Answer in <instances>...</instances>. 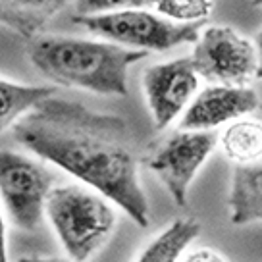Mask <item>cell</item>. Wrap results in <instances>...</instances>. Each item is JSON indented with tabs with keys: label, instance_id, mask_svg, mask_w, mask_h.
<instances>
[{
	"label": "cell",
	"instance_id": "1",
	"mask_svg": "<svg viewBox=\"0 0 262 262\" xmlns=\"http://www.w3.org/2000/svg\"><path fill=\"white\" fill-rule=\"evenodd\" d=\"M19 145L122 208L139 228L150 222L127 123L79 102L50 97L12 127Z\"/></svg>",
	"mask_w": 262,
	"mask_h": 262
},
{
	"label": "cell",
	"instance_id": "2",
	"mask_svg": "<svg viewBox=\"0 0 262 262\" xmlns=\"http://www.w3.org/2000/svg\"><path fill=\"white\" fill-rule=\"evenodd\" d=\"M147 54L108 41L62 35H41L27 45L31 64L47 79L108 97L127 95V72Z\"/></svg>",
	"mask_w": 262,
	"mask_h": 262
},
{
	"label": "cell",
	"instance_id": "3",
	"mask_svg": "<svg viewBox=\"0 0 262 262\" xmlns=\"http://www.w3.org/2000/svg\"><path fill=\"white\" fill-rule=\"evenodd\" d=\"M45 216L68 258L87 262L106 245L118 224L112 203L81 185L52 187Z\"/></svg>",
	"mask_w": 262,
	"mask_h": 262
},
{
	"label": "cell",
	"instance_id": "4",
	"mask_svg": "<svg viewBox=\"0 0 262 262\" xmlns=\"http://www.w3.org/2000/svg\"><path fill=\"white\" fill-rule=\"evenodd\" d=\"M72 21L83 25L97 37L120 47L143 52H164L199 39V24H176L147 10H123L98 16H74Z\"/></svg>",
	"mask_w": 262,
	"mask_h": 262
},
{
	"label": "cell",
	"instance_id": "5",
	"mask_svg": "<svg viewBox=\"0 0 262 262\" xmlns=\"http://www.w3.org/2000/svg\"><path fill=\"white\" fill-rule=\"evenodd\" d=\"M191 62L210 85L249 87L256 79L258 54L247 37L228 25H210L199 35Z\"/></svg>",
	"mask_w": 262,
	"mask_h": 262
},
{
	"label": "cell",
	"instance_id": "6",
	"mask_svg": "<svg viewBox=\"0 0 262 262\" xmlns=\"http://www.w3.org/2000/svg\"><path fill=\"white\" fill-rule=\"evenodd\" d=\"M54 178L29 156L0 150V196L14 226L25 231L39 228L45 218Z\"/></svg>",
	"mask_w": 262,
	"mask_h": 262
},
{
	"label": "cell",
	"instance_id": "7",
	"mask_svg": "<svg viewBox=\"0 0 262 262\" xmlns=\"http://www.w3.org/2000/svg\"><path fill=\"white\" fill-rule=\"evenodd\" d=\"M218 139L220 137L214 131L178 129L145 158L147 168L160 180L170 199L181 208L187 205L189 187L214 152Z\"/></svg>",
	"mask_w": 262,
	"mask_h": 262
},
{
	"label": "cell",
	"instance_id": "8",
	"mask_svg": "<svg viewBox=\"0 0 262 262\" xmlns=\"http://www.w3.org/2000/svg\"><path fill=\"white\" fill-rule=\"evenodd\" d=\"M199 79L191 58H176L147 68L143 91L156 129H166L187 110L196 97Z\"/></svg>",
	"mask_w": 262,
	"mask_h": 262
},
{
	"label": "cell",
	"instance_id": "9",
	"mask_svg": "<svg viewBox=\"0 0 262 262\" xmlns=\"http://www.w3.org/2000/svg\"><path fill=\"white\" fill-rule=\"evenodd\" d=\"M260 106L256 91L251 87L208 85L196 93L193 102L183 112L180 129L214 131L220 125H229L245 118Z\"/></svg>",
	"mask_w": 262,
	"mask_h": 262
},
{
	"label": "cell",
	"instance_id": "10",
	"mask_svg": "<svg viewBox=\"0 0 262 262\" xmlns=\"http://www.w3.org/2000/svg\"><path fill=\"white\" fill-rule=\"evenodd\" d=\"M228 210L233 226L262 222V162L233 166Z\"/></svg>",
	"mask_w": 262,
	"mask_h": 262
},
{
	"label": "cell",
	"instance_id": "11",
	"mask_svg": "<svg viewBox=\"0 0 262 262\" xmlns=\"http://www.w3.org/2000/svg\"><path fill=\"white\" fill-rule=\"evenodd\" d=\"M66 4L68 0H0V24L35 39Z\"/></svg>",
	"mask_w": 262,
	"mask_h": 262
},
{
	"label": "cell",
	"instance_id": "12",
	"mask_svg": "<svg viewBox=\"0 0 262 262\" xmlns=\"http://www.w3.org/2000/svg\"><path fill=\"white\" fill-rule=\"evenodd\" d=\"M199 233L201 222L196 218H176L141 251L135 262H180Z\"/></svg>",
	"mask_w": 262,
	"mask_h": 262
},
{
	"label": "cell",
	"instance_id": "13",
	"mask_svg": "<svg viewBox=\"0 0 262 262\" xmlns=\"http://www.w3.org/2000/svg\"><path fill=\"white\" fill-rule=\"evenodd\" d=\"M218 143L235 166L262 162V122L253 118L235 120L226 125Z\"/></svg>",
	"mask_w": 262,
	"mask_h": 262
},
{
	"label": "cell",
	"instance_id": "14",
	"mask_svg": "<svg viewBox=\"0 0 262 262\" xmlns=\"http://www.w3.org/2000/svg\"><path fill=\"white\" fill-rule=\"evenodd\" d=\"M54 87L21 85L0 77V133L14 127L25 114L39 106L42 100L54 97Z\"/></svg>",
	"mask_w": 262,
	"mask_h": 262
},
{
	"label": "cell",
	"instance_id": "15",
	"mask_svg": "<svg viewBox=\"0 0 262 262\" xmlns=\"http://www.w3.org/2000/svg\"><path fill=\"white\" fill-rule=\"evenodd\" d=\"M212 0H156V12L176 24H199L210 16Z\"/></svg>",
	"mask_w": 262,
	"mask_h": 262
},
{
	"label": "cell",
	"instance_id": "16",
	"mask_svg": "<svg viewBox=\"0 0 262 262\" xmlns=\"http://www.w3.org/2000/svg\"><path fill=\"white\" fill-rule=\"evenodd\" d=\"M156 0H74L77 16H98L123 10H145L155 6Z\"/></svg>",
	"mask_w": 262,
	"mask_h": 262
},
{
	"label": "cell",
	"instance_id": "17",
	"mask_svg": "<svg viewBox=\"0 0 262 262\" xmlns=\"http://www.w3.org/2000/svg\"><path fill=\"white\" fill-rule=\"evenodd\" d=\"M180 262H229L226 256L218 251H214L210 247H201V249H193L187 253Z\"/></svg>",
	"mask_w": 262,
	"mask_h": 262
},
{
	"label": "cell",
	"instance_id": "18",
	"mask_svg": "<svg viewBox=\"0 0 262 262\" xmlns=\"http://www.w3.org/2000/svg\"><path fill=\"white\" fill-rule=\"evenodd\" d=\"M0 262H10L8 254V231H6V220L0 210Z\"/></svg>",
	"mask_w": 262,
	"mask_h": 262
},
{
	"label": "cell",
	"instance_id": "19",
	"mask_svg": "<svg viewBox=\"0 0 262 262\" xmlns=\"http://www.w3.org/2000/svg\"><path fill=\"white\" fill-rule=\"evenodd\" d=\"M17 262H74L70 258H56V256H21Z\"/></svg>",
	"mask_w": 262,
	"mask_h": 262
},
{
	"label": "cell",
	"instance_id": "20",
	"mask_svg": "<svg viewBox=\"0 0 262 262\" xmlns=\"http://www.w3.org/2000/svg\"><path fill=\"white\" fill-rule=\"evenodd\" d=\"M254 47H256V54H258V72H256V79H262V29L256 33V37H254Z\"/></svg>",
	"mask_w": 262,
	"mask_h": 262
},
{
	"label": "cell",
	"instance_id": "21",
	"mask_svg": "<svg viewBox=\"0 0 262 262\" xmlns=\"http://www.w3.org/2000/svg\"><path fill=\"white\" fill-rule=\"evenodd\" d=\"M251 4L254 8H262V0H251Z\"/></svg>",
	"mask_w": 262,
	"mask_h": 262
}]
</instances>
